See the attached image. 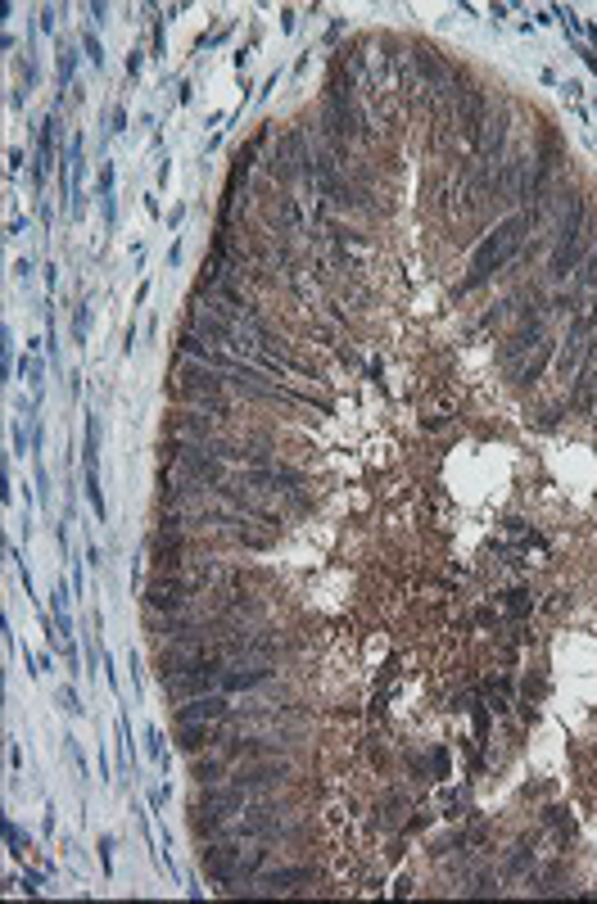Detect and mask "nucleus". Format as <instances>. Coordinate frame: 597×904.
I'll use <instances>...</instances> for the list:
<instances>
[{
    "label": "nucleus",
    "instance_id": "obj_7",
    "mask_svg": "<svg viewBox=\"0 0 597 904\" xmlns=\"http://www.w3.org/2000/svg\"><path fill=\"white\" fill-rule=\"evenodd\" d=\"M548 312H552V308H548ZM548 312H534V317L521 321V330H516V335L507 339V349L498 353V362H503V367H507V362L521 358L525 349H534V344H539V339H543V317H548Z\"/></svg>",
    "mask_w": 597,
    "mask_h": 904
},
{
    "label": "nucleus",
    "instance_id": "obj_3",
    "mask_svg": "<svg viewBox=\"0 0 597 904\" xmlns=\"http://www.w3.org/2000/svg\"><path fill=\"white\" fill-rule=\"evenodd\" d=\"M222 678H227L222 660H209V665L186 669V674H163V692H172V697H213L222 688Z\"/></svg>",
    "mask_w": 597,
    "mask_h": 904
},
{
    "label": "nucleus",
    "instance_id": "obj_1",
    "mask_svg": "<svg viewBox=\"0 0 597 904\" xmlns=\"http://www.w3.org/2000/svg\"><path fill=\"white\" fill-rule=\"evenodd\" d=\"M539 222V213H516V217H507L498 231H493L489 240H484L480 249H475V258H471V276H466L462 285H457V294H466V290H475V285H484L489 281L498 267L507 263L512 254H521V245H525V231Z\"/></svg>",
    "mask_w": 597,
    "mask_h": 904
},
{
    "label": "nucleus",
    "instance_id": "obj_2",
    "mask_svg": "<svg viewBox=\"0 0 597 904\" xmlns=\"http://www.w3.org/2000/svg\"><path fill=\"white\" fill-rule=\"evenodd\" d=\"M561 245H557V254H552V276H566L570 267H575V258H579V249H584V199L579 195H570V213H566V222H561Z\"/></svg>",
    "mask_w": 597,
    "mask_h": 904
},
{
    "label": "nucleus",
    "instance_id": "obj_10",
    "mask_svg": "<svg viewBox=\"0 0 597 904\" xmlns=\"http://www.w3.org/2000/svg\"><path fill=\"white\" fill-rule=\"evenodd\" d=\"M552 362V344H539V353H534V362H525L521 371H516V385H534L539 380V371Z\"/></svg>",
    "mask_w": 597,
    "mask_h": 904
},
{
    "label": "nucleus",
    "instance_id": "obj_4",
    "mask_svg": "<svg viewBox=\"0 0 597 904\" xmlns=\"http://www.w3.org/2000/svg\"><path fill=\"white\" fill-rule=\"evenodd\" d=\"M294 773V764L290 760H267V764H254V769H236L231 773V787H240V791H263V787H281L285 778Z\"/></svg>",
    "mask_w": 597,
    "mask_h": 904
},
{
    "label": "nucleus",
    "instance_id": "obj_11",
    "mask_svg": "<svg viewBox=\"0 0 597 904\" xmlns=\"http://www.w3.org/2000/svg\"><path fill=\"white\" fill-rule=\"evenodd\" d=\"M512 611H516V615L530 611V593H512Z\"/></svg>",
    "mask_w": 597,
    "mask_h": 904
},
{
    "label": "nucleus",
    "instance_id": "obj_5",
    "mask_svg": "<svg viewBox=\"0 0 597 904\" xmlns=\"http://www.w3.org/2000/svg\"><path fill=\"white\" fill-rule=\"evenodd\" d=\"M218 719H236V706L227 697H190L177 706V724H218Z\"/></svg>",
    "mask_w": 597,
    "mask_h": 904
},
{
    "label": "nucleus",
    "instance_id": "obj_6",
    "mask_svg": "<svg viewBox=\"0 0 597 904\" xmlns=\"http://www.w3.org/2000/svg\"><path fill=\"white\" fill-rule=\"evenodd\" d=\"M168 430H172V439L204 443V439H213V430H218V416H204V407H181V412H172Z\"/></svg>",
    "mask_w": 597,
    "mask_h": 904
},
{
    "label": "nucleus",
    "instance_id": "obj_9",
    "mask_svg": "<svg viewBox=\"0 0 597 904\" xmlns=\"http://www.w3.org/2000/svg\"><path fill=\"white\" fill-rule=\"evenodd\" d=\"M294 882H313V868H281V873H258V886L267 891H285Z\"/></svg>",
    "mask_w": 597,
    "mask_h": 904
},
{
    "label": "nucleus",
    "instance_id": "obj_8",
    "mask_svg": "<svg viewBox=\"0 0 597 904\" xmlns=\"http://www.w3.org/2000/svg\"><path fill=\"white\" fill-rule=\"evenodd\" d=\"M267 678H276V669H272V665L227 669V678H222V692H245V688H258V683H267Z\"/></svg>",
    "mask_w": 597,
    "mask_h": 904
}]
</instances>
